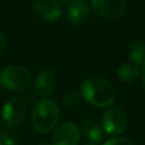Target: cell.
Instances as JSON below:
<instances>
[{"label": "cell", "instance_id": "obj_1", "mask_svg": "<svg viewBox=\"0 0 145 145\" xmlns=\"http://www.w3.org/2000/svg\"><path fill=\"white\" fill-rule=\"evenodd\" d=\"M82 97L93 106L106 108L116 99L112 84L102 76H91L86 78L80 87Z\"/></svg>", "mask_w": 145, "mask_h": 145}, {"label": "cell", "instance_id": "obj_2", "mask_svg": "<svg viewBox=\"0 0 145 145\" xmlns=\"http://www.w3.org/2000/svg\"><path fill=\"white\" fill-rule=\"evenodd\" d=\"M59 121V108L54 101L43 99L33 108L32 125L39 133L45 134L52 130Z\"/></svg>", "mask_w": 145, "mask_h": 145}, {"label": "cell", "instance_id": "obj_3", "mask_svg": "<svg viewBox=\"0 0 145 145\" xmlns=\"http://www.w3.org/2000/svg\"><path fill=\"white\" fill-rule=\"evenodd\" d=\"M31 82V74L20 66H7L0 72V85L11 92L25 91L29 87Z\"/></svg>", "mask_w": 145, "mask_h": 145}, {"label": "cell", "instance_id": "obj_4", "mask_svg": "<svg viewBox=\"0 0 145 145\" xmlns=\"http://www.w3.org/2000/svg\"><path fill=\"white\" fill-rule=\"evenodd\" d=\"M26 112L27 103L20 97H11L2 108V121L10 128L19 127L25 120Z\"/></svg>", "mask_w": 145, "mask_h": 145}, {"label": "cell", "instance_id": "obj_5", "mask_svg": "<svg viewBox=\"0 0 145 145\" xmlns=\"http://www.w3.org/2000/svg\"><path fill=\"white\" fill-rule=\"evenodd\" d=\"M103 130L108 135H120L125 131L127 126V118L125 112L119 108H110L102 116Z\"/></svg>", "mask_w": 145, "mask_h": 145}, {"label": "cell", "instance_id": "obj_6", "mask_svg": "<svg viewBox=\"0 0 145 145\" xmlns=\"http://www.w3.org/2000/svg\"><path fill=\"white\" fill-rule=\"evenodd\" d=\"M91 8L101 17L114 19L125 15L127 5L126 0H91Z\"/></svg>", "mask_w": 145, "mask_h": 145}, {"label": "cell", "instance_id": "obj_7", "mask_svg": "<svg viewBox=\"0 0 145 145\" xmlns=\"http://www.w3.org/2000/svg\"><path fill=\"white\" fill-rule=\"evenodd\" d=\"M79 138L80 131L77 125L71 121H67L56 128L51 142L53 145H77Z\"/></svg>", "mask_w": 145, "mask_h": 145}, {"label": "cell", "instance_id": "obj_8", "mask_svg": "<svg viewBox=\"0 0 145 145\" xmlns=\"http://www.w3.org/2000/svg\"><path fill=\"white\" fill-rule=\"evenodd\" d=\"M32 11L43 22H56L62 15V8L57 0H36L32 5Z\"/></svg>", "mask_w": 145, "mask_h": 145}, {"label": "cell", "instance_id": "obj_9", "mask_svg": "<svg viewBox=\"0 0 145 145\" xmlns=\"http://www.w3.org/2000/svg\"><path fill=\"white\" fill-rule=\"evenodd\" d=\"M89 15L87 0H71L67 5L66 19L71 25L83 24Z\"/></svg>", "mask_w": 145, "mask_h": 145}, {"label": "cell", "instance_id": "obj_10", "mask_svg": "<svg viewBox=\"0 0 145 145\" xmlns=\"http://www.w3.org/2000/svg\"><path fill=\"white\" fill-rule=\"evenodd\" d=\"M56 87V76L52 70L43 69L36 77L34 84L35 94L40 97L49 96Z\"/></svg>", "mask_w": 145, "mask_h": 145}, {"label": "cell", "instance_id": "obj_11", "mask_svg": "<svg viewBox=\"0 0 145 145\" xmlns=\"http://www.w3.org/2000/svg\"><path fill=\"white\" fill-rule=\"evenodd\" d=\"M79 131L85 137L86 142H94L99 144L103 137V130L99 127V125L95 121L89 120V119L84 120L80 123Z\"/></svg>", "mask_w": 145, "mask_h": 145}, {"label": "cell", "instance_id": "obj_12", "mask_svg": "<svg viewBox=\"0 0 145 145\" xmlns=\"http://www.w3.org/2000/svg\"><path fill=\"white\" fill-rule=\"evenodd\" d=\"M128 57L135 66H145V43L142 41H134L128 48Z\"/></svg>", "mask_w": 145, "mask_h": 145}, {"label": "cell", "instance_id": "obj_13", "mask_svg": "<svg viewBox=\"0 0 145 145\" xmlns=\"http://www.w3.org/2000/svg\"><path fill=\"white\" fill-rule=\"evenodd\" d=\"M117 75L120 80L126 82V83H131V82H135L139 77L140 71H139V68L135 66L134 63L126 62L119 66L117 70Z\"/></svg>", "mask_w": 145, "mask_h": 145}, {"label": "cell", "instance_id": "obj_14", "mask_svg": "<svg viewBox=\"0 0 145 145\" xmlns=\"http://www.w3.org/2000/svg\"><path fill=\"white\" fill-rule=\"evenodd\" d=\"M80 101H82V95L79 93H77V92L67 93L62 97V104H63L65 108H68V109L77 106L80 103Z\"/></svg>", "mask_w": 145, "mask_h": 145}, {"label": "cell", "instance_id": "obj_15", "mask_svg": "<svg viewBox=\"0 0 145 145\" xmlns=\"http://www.w3.org/2000/svg\"><path fill=\"white\" fill-rule=\"evenodd\" d=\"M102 145H133L131 142H129L126 138L122 137H114L111 139H108L106 142H104Z\"/></svg>", "mask_w": 145, "mask_h": 145}, {"label": "cell", "instance_id": "obj_16", "mask_svg": "<svg viewBox=\"0 0 145 145\" xmlns=\"http://www.w3.org/2000/svg\"><path fill=\"white\" fill-rule=\"evenodd\" d=\"M16 138L5 134V133H0V145H16Z\"/></svg>", "mask_w": 145, "mask_h": 145}, {"label": "cell", "instance_id": "obj_17", "mask_svg": "<svg viewBox=\"0 0 145 145\" xmlns=\"http://www.w3.org/2000/svg\"><path fill=\"white\" fill-rule=\"evenodd\" d=\"M6 48H7V41H6V37L2 34V32L0 31V56L5 52Z\"/></svg>", "mask_w": 145, "mask_h": 145}, {"label": "cell", "instance_id": "obj_18", "mask_svg": "<svg viewBox=\"0 0 145 145\" xmlns=\"http://www.w3.org/2000/svg\"><path fill=\"white\" fill-rule=\"evenodd\" d=\"M142 83H143V86L145 88V66L142 69Z\"/></svg>", "mask_w": 145, "mask_h": 145}, {"label": "cell", "instance_id": "obj_19", "mask_svg": "<svg viewBox=\"0 0 145 145\" xmlns=\"http://www.w3.org/2000/svg\"><path fill=\"white\" fill-rule=\"evenodd\" d=\"M84 145H97V143H94V142H85Z\"/></svg>", "mask_w": 145, "mask_h": 145}, {"label": "cell", "instance_id": "obj_20", "mask_svg": "<svg viewBox=\"0 0 145 145\" xmlns=\"http://www.w3.org/2000/svg\"><path fill=\"white\" fill-rule=\"evenodd\" d=\"M39 145H53V144H52V142H43V143H41Z\"/></svg>", "mask_w": 145, "mask_h": 145}, {"label": "cell", "instance_id": "obj_21", "mask_svg": "<svg viewBox=\"0 0 145 145\" xmlns=\"http://www.w3.org/2000/svg\"><path fill=\"white\" fill-rule=\"evenodd\" d=\"M60 1H63V2H69V1H71V0H60Z\"/></svg>", "mask_w": 145, "mask_h": 145}]
</instances>
